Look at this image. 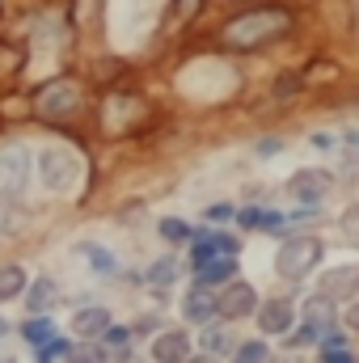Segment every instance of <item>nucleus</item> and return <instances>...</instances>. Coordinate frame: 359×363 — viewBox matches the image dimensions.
I'll use <instances>...</instances> for the list:
<instances>
[{"mask_svg":"<svg viewBox=\"0 0 359 363\" xmlns=\"http://www.w3.org/2000/svg\"><path fill=\"white\" fill-rule=\"evenodd\" d=\"M153 359L157 363H186L190 359V338H186L182 330H165V334H157V342H153Z\"/></svg>","mask_w":359,"mask_h":363,"instance_id":"9b49d317","label":"nucleus"},{"mask_svg":"<svg viewBox=\"0 0 359 363\" xmlns=\"http://www.w3.org/2000/svg\"><path fill=\"white\" fill-rule=\"evenodd\" d=\"M26 182H30V152L21 144H4L0 148V194L13 199L26 190Z\"/></svg>","mask_w":359,"mask_h":363,"instance_id":"39448f33","label":"nucleus"},{"mask_svg":"<svg viewBox=\"0 0 359 363\" xmlns=\"http://www.w3.org/2000/svg\"><path fill=\"white\" fill-rule=\"evenodd\" d=\"M233 363H241V359H233Z\"/></svg>","mask_w":359,"mask_h":363,"instance_id":"f704fd0d","label":"nucleus"},{"mask_svg":"<svg viewBox=\"0 0 359 363\" xmlns=\"http://www.w3.org/2000/svg\"><path fill=\"white\" fill-rule=\"evenodd\" d=\"M292 325H296L292 300H267V304H258V330H263V334L279 338V334H287Z\"/></svg>","mask_w":359,"mask_h":363,"instance_id":"1a4fd4ad","label":"nucleus"},{"mask_svg":"<svg viewBox=\"0 0 359 363\" xmlns=\"http://www.w3.org/2000/svg\"><path fill=\"white\" fill-rule=\"evenodd\" d=\"M64 355H72V347H68L64 338H51V342H43V347H38L34 363H55V359H64Z\"/></svg>","mask_w":359,"mask_h":363,"instance_id":"aec40b11","label":"nucleus"},{"mask_svg":"<svg viewBox=\"0 0 359 363\" xmlns=\"http://www.w3.org/2000/svg\"><path fill=\"white\" fill-rule=\"evenodd\" d=\"M81 106V89L72 81H47L43 89H34V110L47 114V118H60V114H72Z\"/></svg>","mask_w":359,"mask_h":363,"instance_id":"20e7f679","label":"nucleus"},{"mask_svg":"<svg viewBox=\"0 0 359 363\" xmlns=\"http://www.w3.org/2000/svg\"><path fill=\"white\" fill-rule=\"evenodd\" d=\"M233 279H237V262H233V258H220V262H207V267L199 271V287H203V291H211V287L233 283Z\"/></svg>","mask_w":359,"mask_h":363,"instance_id":"dca6fc26","label":"nucleus"},{"mask_svg":"<svg viewBox=\"0 0 359 363\" xmlns=\"http://www.w3.org/2000/svg\"><path fill=\"white\" fill-rule=\"evenodd\" d=\"M26 271L21 267H0V304H9V300H17V296H26Z\"/></svg>","mask_w":359,"mask_h":363,"instance_id":"f3484780","label":"nucleus"},{"mask_svg":"<svg viewBox=\"0 0 359 363\" xmlns=\"http://www.w3.org/2000/svg\"><path fill=\"white\" fill-rule=\"evenodd\" d=\"M21 334H26L34 347H43V342H51V321H47V317H30V321L21 325Z\"/></svg>","mask_w":359,"mask_h":363,"instance_id":"6ab92c4d","label":"nucleus"},{"mask_svg":"<svg viewBox=\"0 0 359 363\" xmlns=\"http://www.w3.org/2000/svg\"><path fill=\"white\" fill-rule=\"evenodd\" d=\"M287 30H292V13H287L283 4H263V9L237 13V17L220 30V38H224V47L254 51V47H263L270 38H283Z\"/></svg>","mask_w":359,"mask_h":363,"instance_id":"f257e3e1","label":"nucleus"},{"mask_svg":"<svg viewBox=\"0 0 359 363\" xmlns=\"http://www.w3.org/2000/svg\"><path fill=\"white\" fill-rule=\"evenodd\" d=\"M347 325H351V330L359 334V300L351 304V308H347Z\"/></svg>","mask_w":359,"mask_h":363,"instance_id":"2f4dec72","label":"nucleus"},{"mask_svg":"<svg viewBox=\"0 0 359 363\" xmlns=\"http://www.w3.org/2000/svg\"><path fill=\"white\" fill-rule=\"evenodd\" d=\"M182 317L190 321V325H211V321H220L216 317V296L211 291H203V287H194V291H186V300H182Z\"/></svg>","mask_w":359,"mask_h":363,"instance_id":"9d476101","label":"nucleus"},{"mask_svg":"<svg viewBox=\"0 0 359 363\" xmlns=\"http://www.w3.org/2000/svg\"><path fill=\"white\" fill-rule=\"evenodd\" d=\"M233 359H241V363H270V351H267V342H241Z\"/></svg>","mask_w":359,"mask_h":363,"instance_id":"412c9836","label":"nucleus"},{"mask_svg":"<svg viewBox=\"0 0 359 363\" xmlns=\"http://www.w3.org/2000/svg\"><path fill=\"white\" fill-rule=\"evenodd\" d=\"M106 342H110V347H123V342H127V330H106Z\"/></svg>","mask_w":359,"mask_h":363,"instance_id":"c756f323","label":"nucleus"},{"mask_svg":"<svg viewBox=\"0 0 359 363\" xmlns=\"http://www.w3.org/2000/svg\"><path fill=\"white\" fill-rule=\"evenodd\" d=\"M343 228H347L351 237H359V203H355V207H347V216H343Z\"/></svg>","mask_w":359,"mask_h":363,"instance_id":"bb28decb","label":"nucleus"},{"mask_svg":"<svg viewBox=\"0 0 359 363\" xmlns=\"http://www.w3.org/2000/svg\"><path fill=\"white\" fill-rule=\"evenodd\" d=\"M85 254H89V262L97 271H114V258L106 254V250H97V245H85Z\"/></svg>","mask_w":359,"mask_h":363,"instance_id":"393cba45","label":"nucleus"},{"mask_svg":"<svg viewBox=\"0 0 359 363\" xmlns=\"http://www.w3.org/2000/svg\"><path fill=\"white\" fill-rule=\"evenodd\" d=\"M330 186H334V178H330L326 169H300V174H292V178H287V194H292L296 203L313 207L317 199H326V194H330Z\"/></svg>","mask_w":359,"mask_h":363,"instance_id":"0eeeda50","label":"nucleus"},{"mask_svg":"<svg viewBox=\"0 0 359 363\" xmlns=\"http://www.w3.org/2000/svg\"><path fill=\"white\" fill-rule=\"evenodd\" d=\"M106 330H110V313L106 308H81L72 317V334L77 338H106Z\"/></svg>","mask_w":359,"mask_h":363,"instance_id":"4468645a","label":"nucleus"},{"mask_svg":"<svg viewBox=\"0 0 359 363\" xmlns=\"http://www.w3.org/2000/svg\"><path fill=\"white\" fill-rule=\"evenodd\" d=\"M60 304V283L55 279H34L30 287H26V308H30V317H43L47 308H55Z\"/></svg>","mask_w":359,"mask_h":363,"instance_id":"ddd939ff","label":"nucleus"},{"mask_svg":"<svg viewBox=\"0 0 359 363\" xmlns=\"http://www.w3.org/2000/svg\"><path fill=\"white\" fill-rule=\"evenodd\" d=\"M321 254H326V245H321L317 237H292V241H283V250L275 254V271L296 283V279H304L309 271H317Z\"/></svg>","mask_w":359,"mask_h":363,"instance_id":"f03ea898","label":"nucleus"},{"mask_svg":"<svg viewBox=\"0 0 359 363\" xmlns=\"http://www.w3.org/2000/svg\"><path fill=\"white\" fill-rule=\"evenodd\" d=\"M68 363H106V355H101V351H72Z\"/></svg>","mask_w":359,"mask_h":363,"instance_id":"a878e982","label":"nucleus"},{"mask_svg":"<svg viewBox=\"0 0 359 363\" xmlns=\"http://www.w3.org/2000/svg\"><path fill=\"white\" fill-rule=\"evenodd\" d=\"M347 140H351V144H359V131H351V135H347Z\"/></svg>","mask_w":359,"mask_h":363,"instance_id":"72a5a7b5","label":"nucleus"},{"mask_svg":"<svg viewBox=\"0 0 359 363\" xmlns=\"http://www.w3.org/2000/svg\"><path fill=\"white\" fill-rule=\"evenodd\" d=\"M317 296H326L330 304H338V300H351L355 304L359 296V267L355 262H347V267H334V271L321 274V291Z\"/></svg>","mask_w":359,"mask_h":363,"instance_id":"6e6552de","label":"nucleus"},{"mask_svg":"<svg viewBox=\"0 0 359 363\" xmlns=\"http://www.w3.org/2000/svg\"><path fill=\"white\" fill-rule=\"evenodd\" d=\"M321 363H359L347 347H321Z\"/></svg>","mask_w":359,"mask_h":363,"instance_id":"b1692460","label":"nucleus"},{"mask_svg":"<svg viewBox=\"0 0 359 363\" xmlns=\"http://www.w3.org/2000/svg\"><path fill=\"white\" fill-rule=\"evenodd\" d=\"M334 304L326 300V296H313V300H304V308H300V321H304V330H313L317 338L326 334V330H334Z\"/></svg>","mask_w":359,"mask_h":363,"instance_id":"f8f14e48","label":"nucleus"},{"mask_svg":"<svg viewBox=\"0 0 359 363\" xmlns=\"http://www.w3.org/2000/svg\"><path fill=\"white\" fill-rule=\"evenodd\" d=\"M38 178H43L47 190H68V186H77V178H81V161H77V152L64 148V144L43 148V152H38Z\"/></svg>","mask_w":359,"mask_h":363,"instance_id":"7ed1b4c3","label":"nucleus"},{"mask_svg":"<svg viewBox=\"0 0 359 363\" xmlns=\"http://www.w3.org/2000/svg\"><path fill=\"white\" fill-rule=\"evenodd\" d=\"M313 148H321V152H330V148H334V135H313Z\"/></svg>","mask_w":359,"mask_h":363,"instance_id":"7c9ffc66","label":"nucleus"},{"mask_svg":"<svg viewBox=\"0 0 359 363\" xmlns=\"http://www.w3.org/2000/svg\"><path fill=\"white\" fill-rule=\"evenodd\" d=\"M21 60H26V55H21V47H0V81H4V77H13V72L21 68Z\"/></svg>","mask_w":359,"mask_h":363,"instance_id":"4be33fe9","label":"nucleus"},{"mask_svg":"<svg viewBox=\"0 0 359 363\" xmlns=\"http://www.w3.org/2000/svg\"><path fill=\"white\" fill-rule=\"evenodd\" d=\"M207 220L211 224H224V220H233V207H224V203L220 207H207Z\"/></svg>","mask_w":359,"mask_h":363,"instance_id":"cd10ccee","label":"nucleus"},{"mask_svg":"<svg viewBox=\"0 0 359 363\" xmlns=\"http://www.w3.org/2000/svg\"><path fill=\"white\" fill-rule=\"evenodd\" d=\"M186 363H216V359H211V355H190Z\"/></svg>","mask_w":359,"mask_h":363,"instance_id":"473e14b6","label":"nucleus"},{"mask_svg":"<svg viewBox=\"0 0 359 363\" xmlns=\"http://www.w3.org/2000/svg\"><path fill=\"white\" fill-rule=\"evenodd\" d=\"M237 347H241V342H237L228 330H220V325H207V330H203V355H211L216 363L224 359V355H237Z\"/></svg>","mask_w":359,"mask_h":363,"instance_id":"2eb2a0df","label":"nucleus"},{"mask_svg":"<svg viewBox=\"0 0 359 363\" xmlns=\"http://www.w3.org/2000/svg\"><path fill=\"white\" fill-rule=\"evenodd\" d=\"M174 279H178V262H174V258H161V262H157V267L148 271V287L165 291V287H170Z\"/></svg>","mask_w":359,"mask_h":363,"instance_id":"a211bd4d","label":"nucleus"},{"mask_svg":"<svg viewBox=\"0 0 359 363\" xmlns=\"http://www.w3.org/2000/svg\"><path fill=\"white\" fill-rule=\"evenodd\" d=\"M161 237H165V241H186L190 228H186L182 220H161Z\"/></svg>","mask_w":359,"mask_h":363,"instance_id":"5701e85b","label":"nucleus"},{"mask_svg":"<svg viewBox=\"0 0 359 363\" xmlns=\"http://www.w3.org/2000/svg\"><path fill=\"white\" fill-rule=\"evenodd\" d=\"M283 152V140H263L258 144V157H279Z\"/></svg>","mask_w":359,"mask_h":363,"instance_id":"c85d7f7f","label":"nucleus"},{"mask_svg":"<svg viewBox=\"0 0 359 363\" xmlns=\"http://www.w3.org/2000/svg\"><path fill=\"white\" fill-rule=\"evenodd\" d=\"M254 313H258V291L241 279H233L216 296V317H224V321H241V317H254Z\"/></svg>","mask_w":359,"mask_h":363,"instance_id":"423d86ee","label":"nucleus"}]
</instances>
